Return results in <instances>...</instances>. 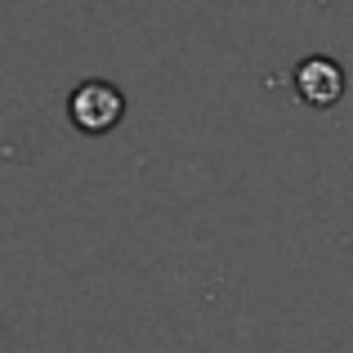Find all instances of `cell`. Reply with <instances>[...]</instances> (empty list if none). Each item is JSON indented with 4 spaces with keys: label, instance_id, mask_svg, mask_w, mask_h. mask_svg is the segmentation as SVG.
<instances>
[{
    "label": "cell",
    "instance_id": "cell-1",
    "mask_svg": "<svg viewBox=\"0 0 353 353\" xmlns=\"http://www.w3.org/2000/svg\"><path fill=\"white\" fill-rule=\"evenodd\" d=\"M121 90H112L108 81H85L72 94V125L90 130V134H103L121 121Z\"/></svg>",
    "mask_w": 353,
    "mask_h": 353
},
{
    "label": "cell",
    "instance_id": "cell-2",
    "mask_svg": "<svg viewBox=\"0 0 353 353\" xmlns=\"http://www.w3.org/2000/svg\"><path fill=\"white\" fill-rule=\"evenodd\" d=\"M295 90H300L313 108H327V103H336V99H340L345 77H340V68L331 59H309L300 72H295Z\"/></svg>",
    "mask_w": 353,
    "mask_h": 353
}]
</instances>
